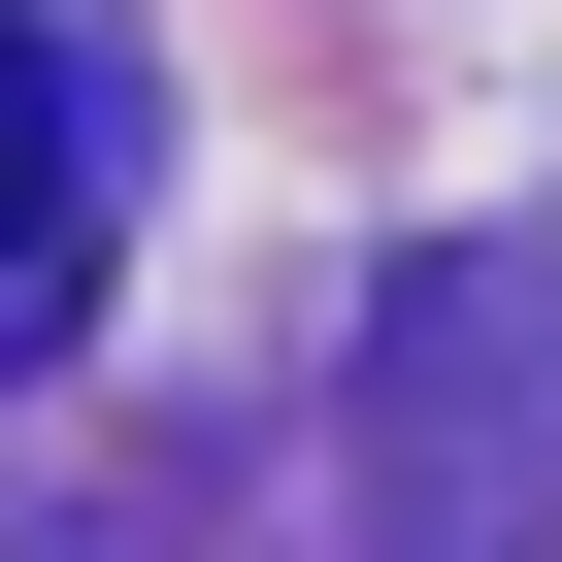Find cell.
<instances>
[{"instance_id": "cell-1", "label": "cell", "mask_w": 562, "mask_h": 562, "mask_svg": "<svg viewBox=\"0 0 562 562\" xmlns=\"http://www.w3.org/2000/svg\"><path fill=\"white\" fill-rule=\"evenodd\" d=\"M364 463H397V529H364V562H529V331L463 299V265L364 331Z\"/></svg>"}, {"instance_id": "cell-2", "label": "cell", "mask_w": 562, "mask_h": 562, "mask_svg": "<svg viewBox=\"0 0 562 562\" xmlns=\"http://www.w3.org/2000/svg\"><path fill=\"white\" fill-rule=\"evenodd\" d=\"M67 299H100V67L0 0V364H67Z\"/></svg>"}]
</instances>
